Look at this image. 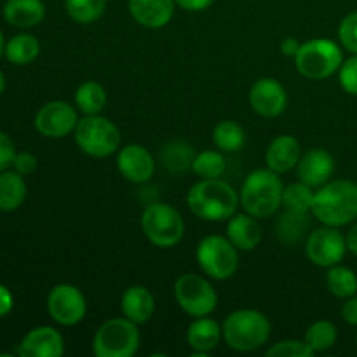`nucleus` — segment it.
<instances>
[{
	"label": "nucleus",
	"mask_w": 357,
	"mask_h": 357,
	"mask_svg": "<svg viewBox=\"0 0 357 357\" xmlns=\"http://www.w3.org/2000/svg\"><path fill=\"white\" fill-rule=\"evenodd\" d=\"M239 201L236 188L220 178L201 180L187 194L188 209L206 222L230 220L236 215Z\"/></svg>",
	"instance_id": "1"
},
{
	"label": "nucleus",
	"mask_w": 357,
	"mask_h": 357,
	"mask_svg": "<svg viewBox=\"0 0 357 357\" xmlns=\"http://www.w3.org/2000/svg\"><path fill=\"white\" fill-rule=\"evenodd\" d=\"M312 213L323 225L344 227L357 218V183L333 180L314 194Z\"/></svg>",
	"instance_id": "2"
},
{
	"label": "nucleus",
	"mask_w": 357,
	"mask_h": 357,
	"mask_svg": "<svg viewBox=\"0 0 357 357\" xmlns=\"http://www.w3.org/2000/svg\"><path fill=\"white\" fill-rule=\"evenodd\" d=\"M282 185L281 178L272 169H255L248 174L241 188V204L244 211L255 218H268L275 215L282 206Z\"/></svg>",
	"instance_id": "3"
},
{
	"label": "nucleus",
	"mask_w": 357,
	"mask_h": 357,
	"mask_svg": "<svg viewBox=\"0 0 357 357\" xmlns=\"http://www.w3.org/2000/svg\"><path fill=\"white\" fill-rule=\"evenodd\" d=\"M271 321L264 312L255 309H241L229 314L223 321V340L237 352H251L267 344L271 338Z\"/></svg>",
	"instance_id": "4"
},
{
	"label": "nucleus",
	"mask_w": 357,
	"mask_h": 357,
	"mask_svg": "<svg viewBox=\"0 0 357 357\" xmlns=\"http://www.w3.org/2000/svg\"><path fill=\"white\" fill-rule=\"evenodd\" d=\"M344 63V54L338 44L330 38H312L300 45L295 65L300 75L309 80H324L338 72Z\"/></svg>",
	"instance_id": "5"
},
{
	"label": "nucleus",
	"mask_w": 357,
	"mask_h": 357,
	"mask_svg": "<svg viewBox=\"0 0 357 357\" xmlns=\"http://www.w3.org/2000/svg\"><path fill=\"white\" fill-rule=\"evenodd\" d=\"M138 349V324L128 317L105 321L94 333L93 352L96 357H132Z\"/></svg>",
	"instance_id": "6"
},
{
	"label": "nucleus",
	"mask_w": 357,
	"mask_h": 357,
	"mask_svg": "<svg viewBox=\"0 0 357 357\" xmlns=\"http://www.w3.org/2000/svg\"><path fill=\"white\" fill-rule=\"evenodd\" d=\"M75 143L84 153L96 159H105L112 155L121 146V131L117 126L107 117L96 115H86L79 121L75 131Z\"/></svg>",
	"instance_id": "7"
},
{
	"label": "nucleus",
	"mask_w": 357,
	"mask_h": 357,
	"mask_svg": "<svg viewBox=\"0 0 357 357\" xmlns=\"http://www.w3.org/2000/svg\"><path fill=\"white\" fill-rule=\"evenodd\" d=\"M142 229L146 239L157 248H173L183 239V216L173 206L152 202L142 215Z\"/></svg>",
	"instance_id": "8"
},
{
	"label": "nucleus",
	"mask_w": 357,
	"mask_h": 357,
	"mask_svg": "<svg viewBox=\"0 0 357 357\" xmlns=\"http://www.w3.org/2000/svg\"><path fill=\"white\" fill-rule=\"evenodd\" d=\"M237 248L222 236H208L197 246V264L208 278L216 281L230 279L239 268Z\"/></svg>",
	"instance_id": "9"
},
{
	"label": "nucleus",
	"mask_w": 357,
	"mask_h": 357,
	"mask_svg": "<svg viewBox=\"0 0 357 357\" xmlns=\"http://www.w3.org/2000/svg\"><path fill=\"white\" fill-rule=\"evenodd\" d=\"M174 298L178 305L192 317L209 316L218 305V295L206 278L183 274L174 282Z\"/></svg>",
	"instance_id": "10"
},
{
	"label": "nucleus",
	"mask_w": 357,
	"mask_h": 357,
	"mask_svg": "<svg viewBox=\"0 0 357 357\" xmlns=\"http://www.w3.org/2000/svg\"><path fill=\"white\" fill-rule=\"evenodd\" d=\"M305 251L314 265L330 268L344 260L347 253V237L337 227L324 225L309 234Z\"/></svg>",
	"instance_id": "11"
},
{
	"label": "nucleus",
	"mask_w": 357,
	"mask_h": 357,
	"mask_svg": "<svg viewBox=\"0 0 357 357\" xmlns=\"http://www.w3.org/2000/svg\"><path fill=\"white\" fill-rule=\"evenodd\" d=\"M47 312L61 326H75L86 317V296L68 282L56 284L47 296Z\"/></svg>",
	"instance_id": "12"
},
{
	"label": "nucleus",
	"mask_w": 357,
	"mask_h": 357,
	"mask_svg": "<svg viewBox=\"0 0 357 357\" xmlns=\"http://www.w3.org/2000/svg\"><path fill=\"white\" fill-rule=\"evenodd\" d=\"M79 124L77 110L66 101H49L35 115V128L45 138H65Z\"/></svg>",
	"instance_id": "13"
},
{
	"label": "nucleus",
	"mask_w": 357,
	"mask_h": 357,
	"mask_svg": "<svg viewBox=\"0 0 357 357\" xmlns=\"http://www.w3.org/2000/svg\"><path fill=\"white\" fill-rule=\"evenodd\" d=\"M250 105L261 117L275 119L286 110L288 94H286V89L281 82H278L272 77H264L251 86Z\"/></svg>",
	"instance_id": "14"
},
{
	"label": "nucleus",
	"mask_w": 357,
	"mask_h": 357,
	"mask_svg": "<svg viewBox=\"0 0 357 357\" xmlns=\"http://www.w3.org/2000/svg\"><path fill=\"white\" fill-rule=\"evenodd\" d=\"M21 357H61L65 354V338L52 326L33 328L17 345Z\"/></svg>",
	"instance_id": "15"
},
{
	"label": "nucleus",
	"mask_w": 357,
	"mask_h": 357,
	"mask_svg": "<svg viewBox=\"0 0 357 357\" xmlns=\"http://www.w3.org/2000/svg\"><path fill=\"white\" fill-rule=\"evenodd\" d=\"M117 167L122 176L131 183H145L153 176L155 160L145 146L131 143L119 150Z\"/></svg>",
	"instance_id": "16"
},
{
	"label": "nucleus",
	"mask_w": 357,
	"mask_h": 357,
	"mask_svg": "<svg viewBox=\"0 0 357 357\" xmlns=\"http://www.w3.org/2000/svg\"><path fill=\"white\" fill-rule=\"evenodd\" d=\"M298 178L312 188L323 187L335 173V159L328 150L310 149L298 162Z\"/></svg>",
	"instance_id": "17"
},
{
	"label": "nucleus",
	"mask_w": 357,
	"mask_h": 357,
	"mask_svg": "<svg viewBox=\"0 0 357 357\" xmlns=\"http://www.w3.org/2000/svg\"><path fill=\"white\" fill-rule=\"evenodd\" d=\"M129 13L132 20L143 28L159 30L171 21L174 13V0H129Z\"/></svg>",
	"instance_id": "18"
},
{
	"label": "nucleus",
	"mask_w": 357,
	"mask_h": 357,
	"mask_svg": "<svg viewBox=\"0 0 357 357\" xmlns=\"http://www.w3.org/2000/svg\"><path fill=\"white\" fill-rule=\"evenodd\" d=\"M300 159H302V146H300L298 139L289 135H282L272 139L267 153H265L267 167L278 174L291 171L293 167L298 166Z\"/></svg>",
	"instance_id": "19"
},
{
	"label": "nucleus",
	"mask_w": 357,
	"mask_h": 357,
	"mask_svg": "<svg viewBox=\"0 0 357 357\" xmlns=\"http://www.w3.org/2000/svg\"><path fill=\"white\" fill-rule=\"evenodd\" d=\"M227 239L241 251H251L264 239V230L255 216L234 215L227 225Z\"/></svg>",
	"instance_id": "20"
},
{
	"label": "nucleus",
	"mask_w": 357,
	"mask_h": 357,
	"mask_svg": "<svg viewBox=\"0 0 357 357\" xmlns=\"http://www.w3.org/2000/svg\"><path fill=\"white\" fill-rule=\"evenodd\" d=\"M121 309L124 317L136 324H143L152 319L155 312V298L145 286H129L121 298Z\"/></svg>",
	"instance_id": "21"
},
{
	"label": "nucleus",
	"mask_w": 357,
	"mask_h": 357,
	"mask_svg": "<svg viewBox=\"0 0 357 357\" xmlns=\"http://www.w3.org/2000/svg\"><path fill=\"white\" fill-rule=\"evenodd\" d=\"M223 337L222 326L211 317H194L187 330V342L194 352L209 354L213 349L218 347Z\"/></svg>",
	"instance_id": "22"
},
{
	"label": "nucleus",
	"mask_w": 357,
	"mask_h": 357,
	"mask_svg": "<svg viewBox=\"0 0 357 357\" xmlns=\"http://www.w3.org/2000/svg\"><path fill=\"white\" fill-rule=\"evenodd\" d=\"M3 17L16 28H33L45 17V6L42 0H7Z\"/></svg>",
	"instance_id": "23"
},
{
	"label": "nucleus",
	"mask_w": 357,
	"mask_h": 357,
	"mask_svg": "<svg viewBox=\"0 0 357 357\" xmlns=\"http://www.w3.org/2000/svg\"><path fill=\"white\" fill-rule=\"evenodd\" d=\"M26 199V183L17 171L0 173V211H16Z\"/></svg>",
	"instance_id": "24"
},
{
	"label": "nucleus",
	"mask_w": 357,
	"mask_h": 357,
	"mask_svg": "<svg viewBox=\"0 0 357 357\" xmlns=\"http://www.w3.org/2000/svg\"><path fill=\"white\" fill-rule=\"evenodd\" d=\"M309 227V213H296L286 209L275 222V237L282 244H296L303 239Z\"/></svg>",
	"instance_id": "25"
},
{
	"label": "nucleus",
	"mask_w": 357,
	"mask_h": 357,
	"mask_svg": "<svg viewBox=\"0 0 357 357\" xmlns=\"http://www.w3.org/2000/svg\"><path fill=\"white\" fill-rule=\"evenodd\" d=\"M40 52V42L30 33H20L14 35L9 42L6 44V58L9 59L13 65L24 66L35 61Z\"/></svg>",
	"instance_id": "26"
},
{
	"label": "nucleus",
	"mask_w": 357,
	"mask_h": 357,
	"mask_svg": "<svg viewBox=\"0 0 357 357\" xmlns=\"http://www.w3.org/2000/svg\"><path fill=\"white\" fill-rule=\"evenodd\" d=\"M107 91L101 84L94 82V80H87V82L80 84L79 89L75 93V105L82 114L86 115H96L103 112L107 107Z\"/></svg>",
	"instance_id": "27"
},
{
	"label": "nucleus",
	"mask_w": 357,
	"mask_h": 357,
	"mask_svg": "<svg viewBox=\"0 0 357 357\" xmlns=\"http://www.w3.org/2000/svg\"><path fill=\"white\" fill-rule=\"evenodd\" d=\"M326 286L331 295H335L337 298H351L357 293L356 272L347 267H342V265H333L328 268Z\"/></svg>",
	"instance_id": "28"
},
{
	"label": "nucleus",
	"mask_w": 357,
	"mask_h": 357,
	"mask_svg": "<svg viewBox=\"0 0 357 357\" xmlns=\"http://www.w3.org/2000/svg\"><path fill=\"white\" fill-rule=\"evenodd\" d=\"M213 142L222 152H237L246 143V132L237 122L222 121L215 126Z\"/></svg>",
	"instance_id": "29"
},
{
	"label": "nucleus",
	"mask_w": 357,
	"mask_h": 357,
	"mask_svg": "<svg viewBox=\"0 0 357 357\" xmlns=\"http://www.w3.org/2000/svg\"><path fill=\"white\" fill-rule=\"evenodd\" d=\"M194 157V149L185 142L167 143V145H164L162 152H160V159H162L164 167H167V169L173 171V173L192 167Z\"/></svg>",
	"instance_id": "30"
},
{
	"label": "nucleus",
	"mask_w": 357,
	"mask_h": 357,
	"mask_svg": "<svg viewBox=\"0 0 357 357\" xmlns=\"http://www.w3.org/2000/svg\"><path fill=\"white\" fill-rule=\"evenodd\" d=\"M108 0H65L68 16L79 24H91L103 16Z\"/></svg>",
	"instance_id": "31"
},
{
	"label": "nucleus",
	"mask_w": 357,
	"mask_h": 357,
	"mask_svg": "<svg viewBox=\"0 0 357 357\" xmlns=\"http://www.w3.org/2000/svg\"><path fill=\"white\" fill-rule=\"evenodd\" d=\"M192 169L201 180L220 178L225 173V157L222 155V150H204L197 153L192 162Z\"/></svg>",
	"instance_id": "32"
},
{
	"label": "nucleus",
	"mask_w": 357,
	"mask_h": 357,
	"mask_svg": "<svg viewBox=\"0 0 357 357\" xmlns=\"http://www.w3.org/2000/svg\"><path fill=\"white\" fill-rule=\"evenodd\" d=\"M338 330L331 321H316L305 333V342L314 352H324L337 344Z\"/></svg>",
	"instance_id": "33"
},
{
	"label": "nucleus",
	"mask_w": 357,
	"mask_h": 357,
	"mask_svg": "<svg viewBox=\"0 0 357 357\" xmlns=\"http://www.w3.org/2000/svg\"><path fill=\"white\" fill-rule=\"evenodd\" d=\"M314 194L316 192H312V187L305 185L303 181L291 183L284 187V192H282V206L289 211L310 213L312 211Z\"/></svg>",
	"instance_id": "34"
},
{
	"label": "nucleus",
	"mask_w": 357,
	"mask_h": 357,
	"mask_svg": "<svg viewBox=\"0 0 357 357\" xmlns=\"http://www.w3.org/2000/svg\"><path fill=\"white\" fill-rule=\"evenodd\" d=\"M314 354L316 352L309 347L305 340H282L265 352L267 357H312Z\"/></svg>",
	"instance_id": "35"
},
{
	"label": "nucleus",
	"mask_w": 357,
	"mask_h": 357,
	"mask_svg": "<svg viewBox=\"0 0 357 357\" xmlns=\"http://www.w3.org/2000/svg\"><path fill=\"white\" fill-rule=\"evenodd\" d=\"M338 37L342 45L352 54H357V10L347 14L338 26Z\"/></svg>",
	"instance_id": "36"
},
{
	"label": "nucleus",
	"mask_w": 357,
	"mask_h": 357,
	"mask_svg": "<svg viewBox=\"0 0 357 357\" xmlns=\"http://www.w3.org/2000/svg\"><path fill=\"white\" fill-rule=\"evenodd\" d=\"M338 72H340L338 80H340V86L344 87L345 93L357 96V54L342 63Z\"/></svg>",
	"instance_id": "37"
},
{
	"label": "nucleus",
	"mask_w": 357,
	"mask_h": 357,
	"mask_svg": "<svg viewBox=\"0 0 357 357\" xmlns=\"http://www.w3.org/2000/svg\"><path fill=\"white\" fill-rule=\"evenodd\" d=\"M14 157H16V146L14 142L9 138V135L0 131V173L7 171L14 162Z\"/></svg>",
	"instance_id": "38"
},
{
	"label": "nucleus",
	"mask_w": 357,
	"mask_h": 357,
	"mask_svg": "<svg viewBox=\"0 0 357 357\" xmlns=\"http://www.w3.org/2000/svg\"><path fill=\"white\" fill-rule=\"evenodd\" d=\"M13 167L14 171H17V173L23 174V176H28V174H31L35 169H37V157L30 152L16 153Z\"/></svg>",
	"instance_id": "39"
},
{
	"label": "nucleus",
	"mask_w": 357,
	"mask_h": 357,
	"mask_svg": "<svg viewBox=\"0 0 357 357\" xmlns=\"http://www.w3.org/2000/svg\"><path fill=\"white\" fill-rule=\"evenodd\" d=\"M174 2L183 10H188V13H201V10L211 7L215 0H174Z\"/></svg>",
	"instance_id": "40"
},
{
	"label": "nucleus",
	"mask_w": 357,
	"mask_h": 357,
	"mask_svg": "<svg viewBox=\"0 0 357 357\" xmlns=\"http://www.w3.org/2000/svg\"><path fill=\"white\" fill-rule=\"evenodd\" d=\"M342 317L347 324L351 326H357V296H351L347 298V302L344 303V309H342Z\"/></svg>",
	"instance_id": "41"
},
{
	"label": "nucleus",
	"mask_w": 357,
	"mask_h": 357,
	"mask_svg": "<svg viewBox=\"0 0 357 357\" xmlns=\"http://www.w3.org/2000/svg\"><path fill=\"white\" fill-rule=\"evenodd\" d=\"M13 305H14L13 293L9 291V288L0 284V317H6L7 314L13 310Z\"/></svg>",
	"instance_id": "42"
},
{
	"label": "nucleus",
	"mask_w": 357,
	"mask_h": 357,
	"mask_svg": "<svg viewBox=\"0 0 357 357\" xmlns=\"http://www.w3.org/2000/svg\"><path fill=\"white\" fill-rule=\"evenodd\" d=\"M300 42L296 40L295 37H286L284 40L281 42V52L284 56H288V58H295L296 52L300 51Z\"/></svg>",
	"instance_id": "43"
},
{
	"label": "nucleus",
	"mask_w": 357,
	"mask_h": 357,
	"mask_svg": "<svg viewBox=\"0 0 357 357\" xmlns=\"http://www.w3.org/2000/svg\"><path fill=\"white\" fill-rule=\"evenodd\" d=\"M345 237H347V250L357 257V222L351 227V230H349Z\"/></svg>",
	"instance_id": "44"
},
{
	"label": "nucleus",
	"mask_w": 357,
	"mask_h": 357,
	"mask_svg": "<svg viewBox=\"0 0 357 357\" xmlns=\"http://www.w3.org/2000/svg\"><path fill=\"white\" fill-rule=\"evenodd\" d=\"M3 89H6V77H3L2 70H0V94L3 93Z\"/></svg>",
	"instance_id": "45"
},
{
	"label": "nucleus",
	"mask_w": 357,
	"mask_h": 357,
	"mask_svg": "<svg viewBox=\"0 0 357 357\" xmlns=\"http://www.w3.org/2000/svg\"><path fill=\"white\" fill-rule=\"evenodd\" d=\"M3 52H6V42H3V35L2 31H0V56H2Z\"/></svg>",
	"instance_id": "46"
},
{
	"label": "nucleus",
	"mask_w": 357,
	"mask_h": 357,
	"mask_svg": "<svg viewBox=\"0 0 357 357\" xmlns=\"http://www.w3.org/2000/svg\"><path fill=\"white\" fill-rule=\"evenodd\" d=\"M356 344H357V338H356Z\"/></svg>",
	"instance_id": "47"
}]
</instances>
